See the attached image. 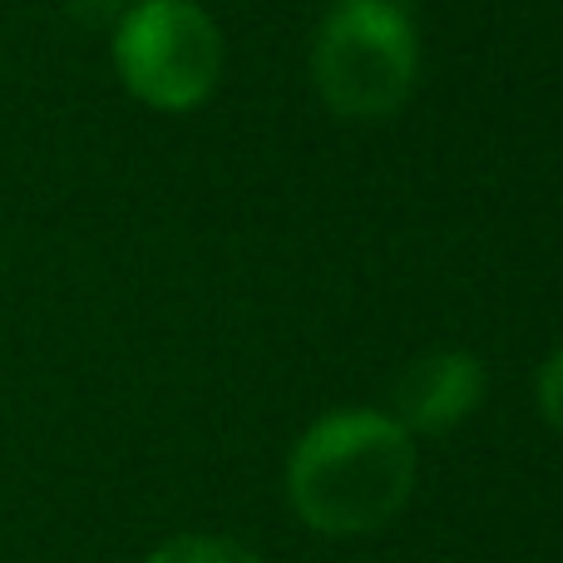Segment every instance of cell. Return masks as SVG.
I'll use <instances>...</instances> for the list:
<instances>
[{
  "label": "cell",
  "instance_id": "4",
  "mask_svg": "<svg viewBox=\"0 0 563 563\" xmlns=\"http://www.w3.org/2000/svg\"><path fill=\"white\" fill-rule=\"evenodd\" d=\"M485 396V366L470 351H426L416 356L390 386V420L406 426L410 435H440L455 430Z\"/></svg>",
  "mask_w": 563,
  "mask_h": 563
},
{
  "label": "cell",
  "instance_id": "5",
  "mask_svg": "<svg viewBox=\"0 0 563 563\" xmlns=\"http://www.w3.org/2000/svg\"><path fill=\"white\" fill-rule=\"evenodd\" d=\"M148 563H263L253 549L233 544V539H213V534H178L168 544H158Z\"/></svg>",
  "mask_w": 563,
  "mask_h": 563
},
{
  "label": "cell",
  "instance_id": "1",
  "mask_svg": "<svg viewBox=\"0 0 563 563\" xmlns=\"http://www.w3.org/2000/svg\"><path fill=\"white\" fill-rule=\"evenodd\" d=\"M287 495L317 534H371L416 495V440L380 410H331L291 450Z\"/></svg>",
  "mask_w": 563,
  "mask_h": 563
},
{
  "label": "cell",
  "instance_id": "6",
  "mask_svg": "<svg viewBox=\"0 0 563 563\" xmlns=\"http://www.w3.org/2000/svg\"><path fill=\"white\" fill-rule=\"evenodd\" d=\"M539 410H544V420L563 435V346L544 361V371H539Z\"/></svg>",
  "mask_w": 563,
  "mask_h": 563
},
{
  "label": "cell",
  "instance_id": "3",
  "mask_svg": "<svg viewBox=\"0 0 563 563\" xmlns=\"http://www.w3.org/2000/svg\"><path fill=\"white\" fill-rule=\"evenodd\" d=\"M114 69L154 109H194L218 89L223 35L194 0H139L114 30Z\"/></svg>",
  "mask_w": 563,
  "mask_h": 563
},
{
  "label": "cell",
  "instance_id": "2",
  "mask_svg": "<svg viewBox=\"0 0 563 563\" xmlns=\"http://www.w3.org/2000/svg\"><path fill=\"white\" fill-rule=\"evenodd\" d=\"M311 75L331 114H396L420 75L416 20L396 0H336L311 40Z\"/></svg>",
  "mask_w": 563,
  "mask_h": 563
}]
</instances>
